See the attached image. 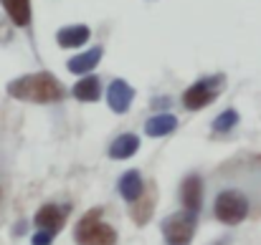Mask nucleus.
Here are the masks:
<instances>
[{
    "label": "nucleus",
    "mask_w": 261,
    "mask_h": 245,
    "mask_svg": "<svg viewBox=\"0 0 261 245\" xmlns=\"http://www.w3.org/2000/svg\"><path fill=\"white\" fill-rule=\"evenodd\" d=\"M8 94L18 101H33V104H54L64 99V86L48 71L28 74L8 83Z\"/></svg>",
    "instance_id": "obj_1"
},
{
    "label": "nucleus",
    "mask_w": 261,
    "mask_h": 245,
    "mask_svg": "<svg viewBox=\"0 0 261 245\" xmlns=\"http://www.w3.org/2000/svg\"><path fill=\"white\" fill-rule=\"evenodd\" d=\"M74 240H76V245H114L117 243V230L104 220L101 207H94L76 223Z\"/></svg>",
    "instance_id": "obj_2"
},
{
    "label": "nucleus",
    "mask_w": 261,
    "mask_h": 245,
    "mask_svg": "<svg viewBox=\"0 0 261 245\" xmlns=\"http://www.w3.org/2000/svg\"><path fill=\"white\" fill-rule=\"evenodd\" d=\"M195 230H198V212L185 207L163 220V238L168 245H190L195 238Z\"/></svg>",
    "instance_id": "obj_3"
},
{
    "label": "nucleus",
    "mask_w": 261,
    "mask_h": 245,
    "mask_svg": "<svg viewBox=\"0 0 261 245\" xmlns=\"http://www.w3.org/2000/svg\"><path fill=\"white\" fill-rule=\"evenodd\" d=\"M213 212H216L218 223L239 225L249 218V197L239 190H223V192H218V197L213 202Z\"/></svg>",
    "instance_id": "obj_4"
},
{
    "label": "nucleus",
    "mask_w": 261,
    "mask_h": 245,
    "mask_svg": "<svg viewBox=\"0 0 261 245\" xmlns=\"http://www.w3.org/2000/svg\"><path fill=\"white\" fill-rule=\"evenodd\" d=\"M223 81H226V79H223L221 74L195 81L185 94H182V104H185V109H193V111H195V109H203V106L213 104V101L218 99V94H221Z\"/></svg>",
    "instance_id": "obj_5"
},
{
    "label": "nucleus",
    "mask_w": 261,
    "mask_h": 245,
    "mask_svg": "<svg viewBox=\"0 0 261 245\" xmlns=\"http://www.w3.org/2000/svg\"><path fill=\"white\" fill-rule=\"evenodd\" d=\"M69 212H71L69 205H54V202H48V205H43V207L36 212L33 223H36L38 230H48V233L59 235V230L64 228V223H66V218H69Z\"/></svg>",
    "instance_id": "obj_6"
},
{
    "label": "nucleus",
    "mask_w": 261,
    "mask_h": 245,
    "mask_svg": "<svg viewBox=\"0 0 261 245\" xmlns=\"http://www.w3.org/2000/svg\"><path fill=\"white\" fill-rule=\"evenodd\" d=\"M132 99H135V88L127 81L114 79V81L109 83V88H107V104H109V109L114 114H124L129 109Z\"/></svg>",
    "instance_id": "obj_7"
},
{
    "label": "nucleus",
    "mask_w": 261,
    "mask_h": 245,
    "mask_svg": "<svg viewBox=\"0 0 261 245\" xmlns=\"http://www.w3.org/2000/svg\"><path fill=\"white\" fill-rule=\"evenodd\" d=\"M155 205H158V190H155V185L150 182L147 190L142 192V197H140L137 202H132V207H129V215H132L135 225H140V228L147 225L150 218H152V212H155Z\"/></svg>",
    "instance_id": "obj_8"
},
{
    "label": "nucleus",
    "mask_w": 261,
    "mask_h": 245,
    "mask_svg": "<svg viewBox=\"0 0 261 245\" xmlns=\"http://www.w3.org/2000/svg\"><path fill=\"white\" fill-rule=\"evenodd\" d=\"M180 202H182L185 210H193V212L200 210V205H203V179H200V174H190V177L182 179Z\"/></svg>",
    "instance_id": "obj_9"
},
{
    "label": "nucleus",
    "mask_w": 261,
    "mask_h": 245,
    "mask_svg": "<svg viewBox=\"0 0 261 245\" xmlns=\"http://www.w3.org/2000/svg\"><path fill=\"white\" fill-rule=\"evenodd\" d=\"M145 187H147V185H145V179H142V174H140L137 169L124 172V174L119 177V185H117V190H119L122 200H127L129 205H132V202H137V200L142 197Z\"/></svg>",
    "instance_id": "obj_10"
},
{
    "label": "nucleus",
    "mask_w": 261,
    "mask_h": 245,
    "mask_svg": "<svg viewBox=\"0 0 261 245\" xmlns=\"http://www.w3.org/2000/svg\"><path fill=\"white\" fill-rule=\"evenodd\" d=\"M99 61H101V46H94V48H89V51L74 56L69 61V71L71 74H79V76H87L91 69L99 66Z\"/></svg>",
    "instance_id": "obj_11"
},
{
    "label": "nucleus",
    "mask_w": 261,
    "mask_h": 245,
    "mask_svg": "<svg viewBox=\"0 0 261 245\" xmlns=\"http://www.w3.org/2000/svg\"><path fill=\"white\" fill-rule=\"evenodd\" d=\"M89 36H91V30L87 25H66L56 33V41L61 48H79L89 41Z\"/></svg>",
    "instance_id": "obj_12"
},
{
    "label": "nucleus",
    "mask_w": 261,
    "mask_h": 245,
    "mask_svg": "<svg viewBox=\"0 0 261 245\" xmlns=\"http://www.w3.org/2000/svg\"><path fill=\"white\" fill-rule=\"evenodd\" d=\"M5 13L10 15L15 28H28L31 25V0H0Z\"/></svg>",
    "instance_id": "obj_13"
},
{
    "label": "nucleus",
    "mask_w": 261,
    "mask_h": 245,
    "mask_svg": "<svg viewBox=\"0 0 261 245\" xmlns=\"http://www.w3.org/2000/svg\"><path fill=\"white\" fill-rule=\"evenodd\" d=\"M137 149H140V137L122 134L109 144V157L112 160H129L132 155H137Z\"/></svg>",
    "instance_id": "obj_14"
},
{
    "label": "nucleus",
    "mask_w": 261,
    "mask_h": 245,
    "mask_svg": "<svg viewBox=\"0 0 261 245\" xmlns=\"http://www.w3.org/2000/svg\"><path fill=\"white\" fill-rule=\"evenodd\" d=\"M175 127H177V119H175L173 114H158V116L147 119L145 134L147 137H168V134L175 132Z\"/></svg>",
    "instance_id": "obj_15"
},
{
    "label": "nucleus",
    "mask_w": 261,
    "mask_h": 245,
    "mask_svg": "<svg viewBox=\"0 0 261 245\" xmlns=\"http://www.w3.org/2000/svg\"><path fill=\"white\" fill-rule=\"evenodd\" d=\"M74 96L79 101H96L101 96V83L96 76H84L82 81L74 86Z\"/></svg>",
    "instance_id": "obj_16"
},
{
    "label": "nucleus",
    "mask_w": 261,
    "mask_h": 245,
    "mask_svg": "<svg viewBox=\"0 0 261 245\" xmlns=\"http://www.w3.org/2000/svg\"><path fill=\"white\" fill-rule=\"evenodd\" d=\"M236 124H239V111H236V109H226V111H221V114L213 119V132L226 134V132H231Z\"/></svg>",
    "instance_id": "obj_17"
},
{
    "label": "nucleus",
    "mask_w": 261,
    "mask_h": 245,
    "mask_svg": "<svg viewBox=\"0 0 261 245\" xmlns=\"http://www.w3.org/2000/svg\"><path fill=\"white\" fill-rule=\"evenodd\" d=\"M54 233H48V230H36V235L31 238V245H51L54 243Z\"/></svg>",
    "instance_id": "obj_18"
}]
</instances>
